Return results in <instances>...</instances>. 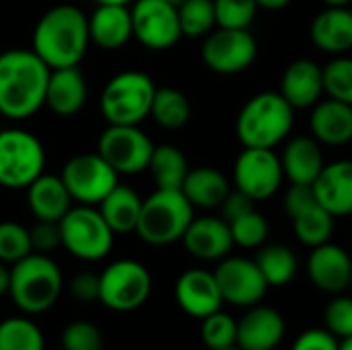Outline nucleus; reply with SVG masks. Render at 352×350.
Segmentation results:
<instances>
[{
	"instance_id": "39448f33",
	"label": "nucleus",
	"mask_w": 352,
	"mask_h": 350,
	"mask_svg": "<svg viewBox=\"0 0 352 350\" xmlns=\"http://www.w3.org/2000/svg\"><path fill=\"white\" fill-rule=\"evenodd\" d=\"M194 219V206L182 190L157 188L142 200L136 235L148 245H171L182 241Z\"/></svg>"
},
{
	"instance_id": "c9c22d12",
	"label": "nucleus",
	"mask_w": 352,
	"mask_h": 350,
	"mask_svg": "<svg viewBox=\"0 0 352 350\" xmlns=\"http://www.w3.org/2000/svg\"><path fill=\"white\" fill-rule=\"evenodd\" d=\"M202 342L208 350H223L237 347V320L223 309L206 316L200 326Z\"/></svg>"
},
{
	"instance_id": "4be33fe9",
	"label": "nucleus",
	"mask_w": 352,
	"mask_h": 350,
	"mask_svg": "<svg viewBox=\"0 0 352 350\" xmlns=\"http://www.w3.org/2000/svg\"><path fill=\"white\" fill-rule=\"evenodd\" d=\"M91 43L101 50H120L132 35V12L128 4H97L89 17Z\"/></svg>"
},
{
	"instance_id": "f3484780",
	"label": "nucleus",
	"mask_w": 352,
	"mask_h": 350,
	"mask_svg": "<svg viewBox=\"0 0 352 350\" xmlns=\"http://www.w3.org/2000/svg\"><path fill=\"white\" fill-rule=\"evenodd\" d=\"M307 274L320 291L340 295L351 287V254L344 248L330 241L311 248V254L307 258Z\"/></svg>"
},
{
	"instance_id": "aec40b11",
	"label": "nucleus",
	"mask_w": 352,
	"mask_h": 350,
	"mask_svg": "<svg viewBox=\"0 0 352 350\" xmlns=\"http://www.w3.org/2000/svg\"><path fill=\"white\" fill-rule=\"evenodd\" d=\"M318 202L332 217L352 215V159H340L324 165L318 179L311 184Z\"/></svg>"
},
{
	"instance_id": "9d476101",
	"label": "nucleus",
	"mask_w": 352,
	"mask_h": 350,
	"mask_svg": "<svg viewBox=\"0 0 352 350\" xmlns=\"http://www.w3.org/2000/svg\"><path fill=\"white\" fill-rule=\"evenodd\" d=\"M60 177L72 202L85 206H97L120 184V175L105 163V159L97 151L68 159L60 171Z\"/></svg>"
},
{
	"instance_id": "7c9ffc66",
	"label": "nucleus",
	"mask_w": 352,
	"mask_h": 350,
	"mask_svg": "<svg viewBox=\"0 0 352 350\" xmlns=\"http://www.w3.org/2000/svg\"><path fill=\"white\" fill-rule=\"evenodd\" d=\"M334 219L336 217H332L318 200L299 210L295 217H291L297 239L307 248H318L330 241L334 231Z\"/></svg>"
},
{
	"instance_id": "f03ea898",
	"label": "nucleus",
	"mask_w": 352,
	"mask_h": 350,
	"mask_svg": "<svg viewBox=\"0 0 352 350\" xmlns=\"http://www.w3.org/2000/svg\"><path fill=\"white\" fill-rule=\"evenodd\" d=\"M50 68L33 50L0 54V113L8 120H27L45 105Z\"/></svg>"
},
{
	"instance_id": "0eeeda50",
	"label": "nucleus",
	"mask_w": 352,
	"mask_h": 350,
	"mask_svg": "<svg viewBox=\"0 0 352 350\" xmlns=\"http://www.w3.org/2000/svg\"><path fill=\"white\" fill-rule=\"evenodd\" d=\"M62 248L78 260L97 262L113 248L116 233L105 223L97 206L76 204L60 219Z\"/></svg>"
},
{
	"instance_id": "864d4df0",
	"label": "nucleus",
	"mask_w": 352,
	"mask_h": 350,
	"mask_svg": "<svg viewBox=\"0 0 352 350\" xmlns=\"http://www.w3.org/2000/svg\"><path fill=\"white\" fill-rule=\"evenodd\" d=\"M338 350H352V336H349V338H342Z\"/></svg>"
},
{
	"instance_id": "4468645a",
	"label": "nucleus",
	"mask_w": 352,
	"mask_h": 350,
	"mask_svg": "<svg viewBox=\"0 0 352 350\" xmlns=\"http://www.w3.org/2000/svg\"><path fill=\"white\" fill-rule=\"evenodd\" d=\"M130 12L132 35L148 50L173 47L184 37L177 6L165 0H134Z\"/></svg>"
},
{
	"instance_id": "de8ad7c7",
	"label": "nucleus",
	"mask_w": 352,
	"mask_h": 350,
	"mask_svg": "<svg viewBox=\"0 0 352 350\" xmlns=\"http://www.w3.org/2000/svg\"><path fill=\"white\" fill-rule=\"evenodd\" d=\"M316 194H314V188L311 186H305V184H291V188L287 190L285 194V212L289 217H295L299 210H303L305 206H309L311 202H316Z\"/></svg>"
},
{
	"instance_id": "49530a36",
	"label": "nucleus",
	"mask_w": 352,
	"mask_h": 350,
	"mask_svg": "<svg viewBox=\"0 0 352 350\" xmlns=\"http://www.w3.org/2000/svg\"><path fill=\"white\" fill-rule=\"evenodd\" d=\"M70 295L76 301H99V274L95 272H78L70 281Z\"/></svg>"
},
{
	"instance_id": "2f4dec72",
	"label": "nucleus",
	"mask_w": 352,
	"mask_h": 350,
	"mask_svg": "<svg viewBox=\"0 0 352 350\" xmlns=\"http://www.w3.org/2000/svg\"><path fill=\"white\" fill-rule=\"evenodd\" d=\"M256 264H258L260 272L264 274L268 287L289 285L295 278L297 266H299L293 250H289L287 245H280V243L262 245L256 256Z\"/></svg>"
},
{
	"instance_id": "c756f323",
	"label": "nucleus",
	"mask_w": 352,
	"mask_h": 350,
	"mask_svg": "<svg viewBox=\"0 0 352 350\" xmlns=\"http://www.w3.org/2000/svg\"><path fill=\"white\" fill-rule=\"evenodd\" d=\"M148 171L157 184V188L182 190V184L190 171L186 155L173 144H159L153 149Z\"/></svg>"
},
{
	"instance_id": "c03bdc74",
	"label": "nucleus",
	"mask_w": 352,
	"mask_h": 350,
	"mask_svg": "<svg viewBox=\"0 0 352 350\" xmlns=\"http://www.w3.org/2000/svg\"><path fill=\"white\" fill-rule=\"evenodd\" d=\"M338 347L340 340L326 328H311L295 338L291 350H338Z\"/></svg>"
},
{
	"instance_id": "412c9836",
	"label": "nucleus",
	"mask_w": 352,
	"mask_h": 350,
	"mask_svg": "<svg viewBox=\"0 0 352 350\" xmlns=\"http://www.w3.org/2000/svg\"><path fill=\"white\" fill-rule=\"evenodd\" d=\"M280 95L295 109L314 107L324 95V68L309 58L291 62L280 76Z\"/></svg>"
},
{
	"instance_id": "a19ab883",
	"label": "nucleus",
	"mask_w": 352,
	"mask_h": 350,
	"mask_svg": "<svg viewBox=\"0 0 352 350\" xmlns=\"http://www.w3.org/2000/svg\"><path fill=\"white\" fill-rule=\"evenodd\" d=\"M60 344L64 350H103V334L95 324L78 320L64 328Z\"/></svg>"
},
{
	"instance_id": "37998d69",
	"label": "nucleus",
	"mask_w": 352,
	"mask_h": 350,
	"mask_svg": "<svg viewBox=\"0 0 352 350\" xmlns=\"http://www.w3.org/2000/svg\"><path fill=\"white\" fill-rule=\"evenodd\" d=\"M29 237H31V248L37 254H50L62 245L60 225L52 221H35V225L29 229Z\"/></svg>"
},
{
	"instance_id": "13d9d810",
	"label": "nucleus",
	"mask_w": 352,
	"mask_h": 350,
	"mask_svg": "<svg viewBox=\"0 0 352 350\" xmlns=\"http://www.w3.org/2000/svg\"><path fill=\"white\" fill-rule=\"evenodd\" d=\"M351 8H352V4H351Z\"/></svg>"
},
{
	"instance_id": "393cba45",
	"label": "nucleus",
	"mask_w": 352,
	"mask_h": 350,
	"mask_svg": "<svg viewBox=\"0 0 352 350\" xmlns=\"http://www.w3.org/2000/svg\"><path fill=\"white\" fill-rule=\"evenodd\" d=\"M309 128L320 144H349L352 140V105L338 99H320L314 105Z\"/></svg>"
},
{
	"instance_id": "f704fd0d",
	"label": "nucleus",
	"mask_w": 352,
	"mask_h": 350,
	"mask_svg": "<svg viewBox=\"0 0 352 350\" xmlns=\"http://www.w3.org/2000/svg\"><path fill=\"white\" fill-rule=\"evenodd\" d=\"M177 17L184 37H206L217 27L212 0H184L177 6Z\"/></svg>"
},
{
	"instance_id": "ddd939ff",
	"label": "nucleus",
	"mask_w": 352,
	"mask_h": 350,
	"mask_svg": "<svg viewBox=\"0 0 352 350\" xmlns=\"http://www.w3.org/2000/svg\"><path fill=\"white\" fill-rule=\"evenodd\" d=\"M258 43L248 29L210 31L202 43V60L217 74H237L254 64Z\"/></svg>"
},
{
	"instance_id": "5fc2aeb1",
	"label": "nucleus",
	"mask_w": 352,
	"mask_h": 350,
	"mask_svg": "<svg viewBox=\"0 0 352 350\" xmlns=\"http://www.w3.org/2000/svg\"><path fill=\"white\" fill-rule=\"evenodd\" d=\"M165 2H169V4H173V6H179L184 0H165Z\"/></svg>"
},
{
	"instance_id": "c85d7f7f",
	"label": "nucleus",
	"mask_w": 352,
	"mask_h": 350,
	"mask_svg": "<svg viewBox=\"0 0 352 350\" xmlns=\"http://www.w3.org/2000/svg\"><path fill=\"white\" fill-rule=\"evenodd\" d=\"M97 208H99L101 217L105 219V223L111 227V231L116 235H124V233L136 231L140 208H142V198L138 196L136 190H132L124 184H118L97 204Z\"/></svg>"
},
{
	"instance_id": "4c0bfd02",
	"label": "nucleus",
	"mask_w": 352,
	"mask_h": 350,
	"mask_svg": "<svg viewBox=\"0 0 352 350\" xmlns=\"http://www.w3.org/2000/svg\"><path fill=\"white\" fill-rule=\"evenodd\" d=\"M324 93L352 105V58L338 56L324 66Z\"/></svg>"
},
{
	"instance_id": "7ed1b4c3",
	"label": "nucleus",
	"mask_w": 352,
	"mask_h": 350,
	"mask_svg": "<svg viewBox=\"0 0 352 350\" xmlns=\"http://www.w3.org/2000/svg\"><path fill=\"white\" fill-rule=\"evenodd\" d=\"M295 107L274 91L254 95L239 111L235 132L248 149H274L293 130Z\"/></svg>"
},
{
	"instance_id": "09e8293b",
	"label": "nucleus",
	"mask_w": 352,
	"mask_h": 350,
	"mask_svg": "<svg viewBox=\"0 0 352 350\" xmlns=\"http://www.w3.org/2000/svg\"><path fill=\"white\" fill-rule=\"evenodd\" d=\"M8 287H10V268H6L4 262H0V297L8 295Z\"/></svg>"
},
{
	"instance_id": "b1692460",
	"label": "nucleus",
	"mask_w": 352,
	"mask_h": 350,
	"mask_svg": "<svg viewBox=\"0 0 352 350\" xmlns=\"http://www.w3.org/2000/svg\"><path fill=\"white\" fill-rule=\"evenodd\" d=\"M87 78L78 66L50 70L45 105L60 118L78 113L87 103Z\"/></svg>"
},
{
	"instance_id": "dca6fc26",
	"label": "nucleus",
	"mask_w": 352,
	"mask_h": 350,
	"mask_svg": "<svg viewBox=\"0 0 352 350\" xmlns=\"http://www.w3.org/2000/svg\"><path fill=\"white\" fill-rule=\"evenodd\" d=\"M287 334L283 314L268 305H252L237 320V347L241 350H274Z\"/></svg>"
},
{
	"instance_id": "58836bf2",
	"label": "nucleus",
	"mask_w": 352,
	"mask_h": 350,
	"mask_svg": "<svg viewBox=\"0 0 352 350\" xmlns=\"http://www.w3.org/2000/svg\"><path fill=\"white\" fill-rule=\"evenodd\" d=\"M33 252L29 229L16 221L0 223V262L16 264Z\"/></svg>"
},
{
	"instance_id": "423d86ee",
	"label": "nucleus",
	"mask_w": 352,
	"mask_h": 350,
	"mask_svg": "<svg viewBox=\"0 0 352 350\" xmlns=\"http://www.w3.org/2000/svg\"><path fill=\"white\" fill-rule=\"evenodd\" d=\"M155 83L140 70H124L103 87L99 107L107 124L138 126L151 113Z\"/></svg>"
},
{
	"instance_id": "8fccbe9b",
	"label": "nucleus",
	"mask_w": 352,
	"mask_h": 350,
	"mask_svg": "<svg viewBox=\"0 0 352 350\" xmlns=\"http://www.w3.org/2000/svg\"><path fill=\"white\" fill-rule=\"evenodd\" d=\"M260 8H266V10H283L287 8L293 0H256Z\"/></svg>"
},
{
	"instance_id": "2eb2a0df",
	"label": "nucleus",
	"mask_w": 352,
	"mask_h": 350,
	"mask_svg": "<svg viewBox=\"0 0 352 350\" xmlns=\"http://www.w3.org/2000/svg\"><path fill=\"white\" fill-rule=\"evenodd\" d=\"M214 278L225 303L237 307L258 305L270 289L256 260L223 258L214 270Z\"/></svg>"
},
{
	"instance_id": "f8f14e48",
	"label": "nucleus",
	"mask_w": 352,
	"mask_h": 350,
	"mask_svg": "<svg viewBox=\"0 0 352 350\" xmlns=\"http://www.w3.org/2000/svg\"><path fill=\"white\" fill-rule=\"evenodd\" d=\"M285 179L280 157L272 149H243L233 165V184L254 202L272 198Z\"/></svg>"
},
{
	"instance_id": "1a4fd4ad",
	"label": "nucleus",
	"mask_w": 352,
	"mask_h": 350,
	"mask_svg": "<svg viewBox=\"0 0 352 350\" xmlns=\"http://www.w3.org/2000/svg\"><path fill=\"white\" fill-rule=\"evenodd\" d=\"M151 291V272L136 260H116L99 274V301L111 311L128 314L142 307Z\"/></svg>"
},
{
	"instance_id": "20e7f679",
	"label": "nucleus",
	"mask_w": 352,
	"mask_h": 350,
	"mask_svg": "<svg viewBox=\"0 0 352 350\" xmlns=\"http://www.w3.org/2000/svg\"><path fill=\"white\" fill-rule=\"evenodd\" d=\"M62 272L47 254L31 252L10 268L8 295L12 303L29 316L43 314L54 307L62 293Z\"/></svg>"
},
{
	"instance_id": "4d7b16f0",
	"label": "nucleus",
	"mask_w": 352,
	"mask_h": 350,
	"mask_svg": "<svg viewBox=\"0 0 352 350\" xmlns=\"http://www.w3.org/2000/svg\"><path fill=\"white\" fill-rule=\"evenodd\" d=\"M349 289H351V291H352V276H351V287H349Z\"/></svg>"
},
{
	"instance_id": "bf43d9fd",
	"label": "nucleus",
	"mask_w": 352,
	"mask_h": 350,
	"mask_svg": "<svg viewBox=\"0 0 352 350\" xmlns=\"http://www.w3.org/2000/svg\"><path fill=\"white\" fill-rule=\"evenodd\" d=\"M0 54H2V52H0Z\"/></svg>"
},
{
	"instance_id": "3c124183",
	"label": "nucleus",
	"mask_w": 352,
	"mask_h": 350,
	"mask_svg": "<svg viewBox=\"0 0 352 350\" xmlns=\"http://www.w3.org/2000/svg\"><path fill=\"white\" fill-rule=\"evenodd\" d=\"M326 6H351L352 0H324Z\"/></svg>"
},
{
	"instance_id": "a878e982",
	"label": "nucleus",
	"mask_w": 352,
	"mask_h": 350,
	"mask_svg": "<svg viewBox=\"0 0 352 350\" xmlns=\"http://www.w3.org/2000/svg\"><path fill=\"white\" fill-rule=\"evenodd\" d=\"M285 177L291 184L311 186L324 169V153L320 142L311 136H295L287 142L280 155Z\"/></svg>"
},
{
	"instance_id": "6e6552de",
	"label": "nucleus",
	"mask_w": 352,
	"mask_h": 350,
	"mask_svg": "<svg viewBox=\"0 0 352 350\" xmlns=\"http://www.w3.org/2000/svg\"><path fill=\"white\" fill-rule=\"evenodd\" d=\"M45 167V151L39 138L21 128L0 130V186L27 190Z\"/></svg>"
},
{
	"instance_id": "f257e3e1",
	"label": "nucleus",
	"mask_w": 352,
	"mask_h": 350,
	"mask_svg": "<svg viewBox=\"0 0 352 350\" xmlns=\"http://www.w3.org/2000/svg\"><path fill=\"white\" fill-rule=\"evenodd\" d=\"M89 43V17L72 4H58L45 10L31 37V50L50 70L78 66Z\"/></svg>"
},
{
	"instance_id": "9b49d317",
	"label": "nucleus",
	"mask_w": 352,
	"mask_h": 350,
	"mask_svg": "<svg viewBox=\"0 0 352 350\" xmlns=\"http://www.w3.org/2000/svg\"><path fill=\"white\" fill-rule=\"evenodd\" d=\"M153 149V140L138 126L109 124L97 140V153L118 175L146 171Z\"/></svg>"
},
{
	"instance_id": "bb28decb",
	"label": "nucleus",
	"mask_w": 352,
	"mask_h": 350,
	"mask_svg": "<svg viewBox=\"0 0 352 350\" xmlns=\"http://www.w3.org/2000/svg\"><path fill=\"white\" fill-rule=\"evenodd\" d=\"M27 206L37 221L60 223V219L72 208V198L60 175L41 173L27 186Z\"/></svg>"
},
{
	"instance_id": "5701e85b",
	"label": "nucleus",
	"mask_w": 352,
	"mask_h": 350,
	"mask_svg": "<svg viewBox=\"0 0 352 350\" xmlns=\"http://www.w3.org/2000/svg\"><path fill=\"white\" fill-rule=\"evenodd\" d=\"M311 41L326 54L342 56L352 50V8L326 6L318 12L309 27Z\"/></svg>"
},
{
	"instance_id": "473e14b6",
	"label": "nucleus",
	"mask_w": 352,
	"mask_h": 350,
	"mask_svg": "<svg viewBox=\"0 0 352 350\" xmlns=\"http://www.w3.org/2000/svg\"><path fill=\"white\" fill-rule=\"evenodd\" d=\"M192 113L188 97L173 89V87H157L153 105H151V118L165 130H177L188 124Z\"/></svg>"
},
{
	"instance_id": "6ab92c4d",
	"label": "nucleus",
	"mask_w": 352,
	"mask_h": 350,
	"mask_svg": "<svg viewBox=\"0 0 352 350\" xmlns=\"http://www.w3.org/2000/svg\"><path fill=\"white\" fill-rule=\"evenodd\" d=\"M182 243L190 256L204 262L227 258L235 245L231 227L223 217H194L182 237Z\"/></svg>"
},
{
	"instance_id": "603ef678",
	"label": "nucleus",
	"mask_w": 352,
	"mask_h": 350,
	"mask_svg": "<svg viewBox=\"0 0 352 350\" xmlns=\"http://www.w3.org/2000/svg\"><path fill=\"white\" fill-rule=\"evenodd\" d=\"M93 2H97V4H130L134 0H93Z\"/></svg>"
},
{
	"instance_id": "a211bd4d",
	"label": "nucleus",
	"mask_w": 352,
	"mask_h": 350,
	"mask_svg": "<svg viewBox=\"0 0 352 350\" xmlns=\"http://www.w3.org/2000/svg\"><path fill=\"white\" fill-rule=\"evenodd\" d=\"M175 301L182 307V311L198 320H204L206 316L223 309L225 303L214 272L202 268H190L177 278Z\"/></svg>"
},
{
	"instance_id": "72a5a7b5",
	"label": "nucleus",
	"mask_w": 352,
	"mask_h": 350,
	"mask_svg": "<svg viewBox=\"0 0 352 350\" xmlns=\"http://www.w3.org/2000/svg\"><path fill=\"white\" fill-rule=\"evenodd\" d=\"M45 340L29 318H6L0 322V350H43Z\"/></svg>"
},
{
	"instance_id": "ea45409f",
	"label": "nucleus",
	"mask_w": 352,
	"mask_h": 350,
	"mask_svg": "<svg viewBox=\"0 0 352 350\" xmlns=\"http://www.w3.org/2000/svg\"><path fill=\"white\" fill-rule=\"evenodd\" d=\"M217 27L225 29H248L258 12L256 0H212Z\"/></svg>"
},
{
	"instance_id": "6e6d98bb",
	"label": "nucleus",
	"mask_w": 352,
	"mask_h": 350,
	"mask_svg": "<svg viewBox=\"0 0 352 350\" xmlns=\"http://www.w3.org/2000/svg\"><path fill=\"white\" fill-rule=\"evenodd\" d=\"M223 350H241L239 347H231V349H223Z\"/></svg>"
},
{
	"instance_id": "e433bc0d",
	"label": "nucleus",
	"mask_w": 352,
	"mask_h": 350,
	"mask_svg": "<svg viewBox=\"0 0 352 350\" xmlns=\"http://www.w3.org/2000/svg\"><path fill=\"white\" fill-rule=\"evenodd\" d=\"M231 227V235H233V243L245 250H256L262 248L268 239V221L262 212H258L256 208L235 221L229 223Z\"/></svg>"
},
{
	"instance_id": "cd10ccee",
	"label": "nucleus",
	"mask_w": 352,
	"mask_h": 350,
	"mask_svg": "<svg viewBox=\"0 0 352 350\" xmlns=\"http://www.w3.org/2000/svg\"><path fill=\"white\" fill-rule=\"evenodd\" d=\"M182 192L194 208L210 210L223 204V200L231 192V184L214 167H196L188 171L182 184Z\"/></svg>"
},
{
	"instance_id": "a18cd8bd",
	"label": "nucleus",
	"mask_w": 352,
	"mask_h": 350,
	"mask_svg": "<svg viewBox=\"0 0 352 350\" xmlns=\"http://www.w3.org/2000/svg\"><path fill=\"white\" fill-rule=\"evenodd\" d=\"M254 204H256V202H254L248 194H243V192H239V190L235 188V190H231V192L227 194V198L223 200V204H221L219 208H221V217H223L227 223H231V221H235V219H239V217L252 212V210L256 208Z\"/></svg>"
},
{
	"instance_id": "79ce46f5",
	"label": "nucleus",
	"mask_w": 352,
	"mask_h": 350,
	"mask_svg": "<svg viewBox=\"0 0 352 350\" xmlns=\"http://www.w3.org/2000/svg\"><path fill=\"white\" fill-rule=\"evenodd\" d=\"M324 324L338 340L352 336V297L342 293L336 295L324 311Z\"/></svg>"
}]
</instances>
